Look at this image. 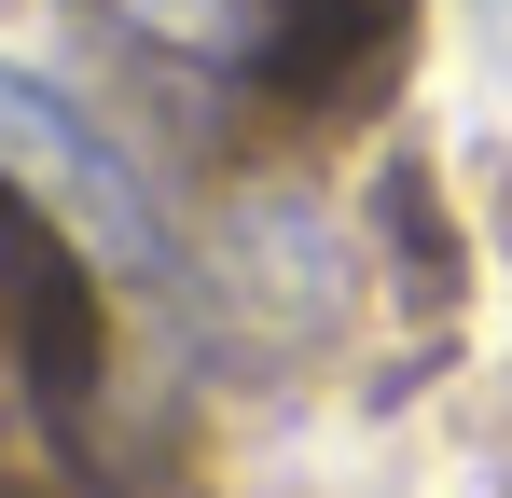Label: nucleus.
Returning a JSON list of instances; mask_svg holds the SVG:
<instances>
[{
    "mask_svg": "<svg viewBox=\"0 0 512 498\" xmlns=\"http://www.w3.org/2000/svg\"><path fill=\"white\" fill-rule=\"evenodd\" d=\"M125 42H153L180 70H250V83H305L360 56V42H388V14L402 0H97Z\"/></svg>",
    "mask_w": 512,
    "mask_h": 498,
    "instance_id": "1",
    "label": "nucleus"
}]
</instances>
